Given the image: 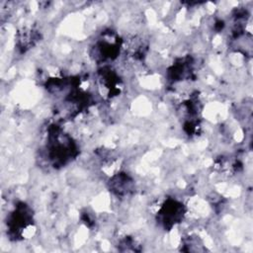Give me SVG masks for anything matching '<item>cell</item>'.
Returning <instances> with one entry per match:
<instances>
[{"instance_id":"obj_1","label":"cell","mask_w":253,"mask_h":253,"mask_svg":"<svg viewBox=\"0 0 253 253\" xmlns=\"http://www.w3.org/2000/svg\"><path fill=\"white\" fill-rule=\"evenodd\" d=\"M77 154L78 146L71 136L57 126H52L48 128L44 157L53 168L64 167L75 159Z\"/></svg>"},{"instance_id":"obj_2","label":"cell","mask_w":253,"mask_h":253,"mask_svg":"<svg viewBox=\"0 0 253 253\" xmlns=\"http://www.w3.org/2000/svg\"><path fill=\"white\" fill-rule=\"evenodd\" d=\"M7 229L9 238L14 241L25 239L33 234L35 228L33 210L24 202H19L7 215Z\"/></svg>"},{"instance_id":"obj_3","label":"cell","mask_w":253,"mask_h":253,"mask_svg":"<svg viewBox=\"0 0 253 253\" xmlns=\"http://www.w3.org/2000/svg\"><path fill=\"white\" fill-rule=\"evenodd\" d=\"M186 212L187 209L182 202L168 198L160 205L156 212V220L163 229L170 230L184 220Z\"/></svg>"},{"instance_id":"obj_4","label":"cell","mask_w":253,"mask_h":253,"mask_svg":"<svg viewBox=\"0 0 253 253\" xmlns=\"http://www.w3.org/2000/svg\"><path fill=\"white\" fill-rule=\"evenodd\" d=\"M122 41L112 32L104 33L91 49V57L98 63L113 61L120 54Z\"/></svg>"},{"instance_id":"obj_5","label":"cell","mask_w":253,"mask_h":253,"mask_svg":"<svg viewBox=\"0 0 253 253\" xmlns=\"http://www.w3.org/2000/svg\"><path fill=\"white\" fill-rule=\"evenodd\" d=\"M110 191L118 197H126L134 190V182L126 173H117L108 183Z\"/></svg>"}]
</instances>
